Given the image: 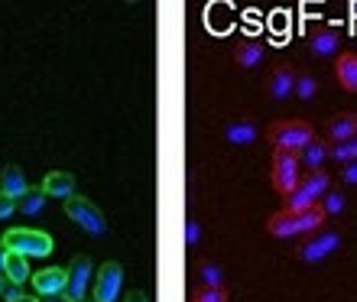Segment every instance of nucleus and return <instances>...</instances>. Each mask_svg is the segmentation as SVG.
Masks as SVG:
<instances>
[{
	"label": "nucleus",
	"mask_w": 357,
	"mask_h": 302,
	"mask_svg": "<svg viewBox=\"0 0 357 302\" xmlns=\"http://www.w3.org/2000/svg\"><path fill=\"white\" fill-rule=\"evenodd\" d=\"M325 225V211L319 205L309 208V211H302V215H292V211H276V215L266 221L273 237H296V234H312V231H319Z\"/></svg>",
	"instance_id": "obj_1"
},
{
	"label": "nucleus",
	"mask_w": 357,
	"mask_h": 302,
	"mask_svg": "<svg viewBox=\"0 0 357 302\" xmlns=\"http://www.w3.org/2000/svg\"><path fill=\"white\" fill-rule=\"evenodd\" d=\"M3 250H13L20 257H49L52 254V237L46 231H33V227H13L3 234Z\"/></svg>",
	"instance_id": "obj_2"
},
{
	"label": "nucleus",
	"mask_w": 357,
	"mask_h": 302,
	"mask_svg": "<svg viewBox=\"0 0 357 302\" xmlns=\"http://www.w3.org/2000/svg\"><path fill=\"white\" fill-rule=\"evenodd\" d=\"M266 140H270L276 150H289L299 156L302 146H309V143L315 140V133H312V127L305 121H280L266 130Z\"/></svg>",
	"instance_id": "obj_3"
},
{
	"label": "nucleus",
	"mask_w": 357,
	"mask_h": 302,
	"mask_svg": "<svg viewBox=\"0 0 357 302\" xmlns=\"http://www.w3.org/2000/svg\"><path fill=\"white\" fill-rule=\"evenodd\" d=\"M66 215L72 218L85 234H94V237L107 234V218H104L101 208L94 205L91 199H85V195H68L66 199Z\"/></svg>",
	"instance_id": "obj_4"
},
{
	"label": "nucleus",
	"mask_w": 357,
	"mask_h": 302,
	"mask_svg": "<svg viewBox=\"0 0 357 302\" xmlns=\"http://www.w3.org/2000/svg\"><path fill=\"white\" fill-rule=\"evenodd\" d=\"M91 276H94V266H91V257L88 254H78L72 257V264L66 266V299L68 302H85V293L91 286Z\"/></svg>",
	"instance_id": "obj_5"
},
{
	"label": "nucleus",
	"mask_w": 357,
	"mask_h": 302,
	"mask_svg": "<svg viewBox=\"0 0 357 302\" xmlns=\"http://www.w3.org/2000/svg\"><path fill=\"white\" fill-rule=\"evenodd\" d=\"M302 166H299V156L289 150H276V156H273V186L282 192V195H289L296 186H299L302 179Z\"/></svg>",
	"instance_id": "obj_6"
},
{
	"label": "nucleus",
	"mask_w": 357,
	"mask_h": 302,
	"mask_svg": "<svg viewBox=\"0 0 357 302\" xmlns=\"http://www.w3.org/2000/svg\"><path fill=\"white\" fill-rule=\"evenodd\" d=\"M123 286V266L117 260L101 264V270L94 273V302H114L121 296Z\"/></svg>",
	"instance_id": "obj_7"
},
{
	"label": "nucleus",
	"mask_w": 357,
	"mask_h": 302,
	"mask_svg": "<svg viewBox=\"0 0 357 302\" xmlns=\"http://www.w3.org/2000/svg\"><path fill=\"white\" fill-rule=\"evenodd\" d=\"M338 247H341V234L319 227V231H312V237L305 241V244H302L299 257L305 260V264H319V260H325L328 254H335Z\"/></svg>",
	"instance_id": "obj_8"
},
{
	"label": "nucleus",
	"mask_w": 357,
	"mask_h": 302,
	"mask_svg": "<svg viewBox=\"0 0 357 302\" xmlns=\"http://www.w3.org/2000/svg\"><path fill=\"white\" fill-rule=\"evenodd\" d=\"M29 280H33V289H36L39 296L66 293V270H62V266H46V270L33 273Z\"/></svg>",
	"instance_id": "obj_9"
},
{
	"label": "nucleus",
	"mask_w": 357,
	"mask_h": 302,
	"mask_svg": "<svg viewBox=\"0 0 357 302\" xmlns=\"http://www.w3.org/2000/svg\"><path fill=\"white\" fill-rule=\"evenodd\" d=\"M43 192H46V199H68V195H75V176L66 172V169L46 172V179H43Z\"/></svg>",
	"instance_id": "obj_10"
},
{
	"label": "nucleus",
	"mask_w": 357,
	"mask_h": 302,
	"mask_svg": "<svg viewBox=\"0 0 357 302\" xmlns=\"http://www.w3.org/2000/svg\"><path fill=\"white\" fill-rule=\"evenodd\" d=\"M331 189V179L325 169H312L305 179H299V186H296V192H302V199H309L312 205H319V199L325 195V192Z\"/></svg>",
	"instance_id": "obj_11"
},
{
	"label": "nucleus",
	"mask_w": 357,
	"mask_h": 302,
	"mask_svg": "<svg viewBox=\"0 0 357 302\" xmlns=\"http://www.w3.org/2000/svg\"><path fill=\"white\" fill-rule=\"evenodd\" d=\"M309 49H312V56H335L341 49V33L338 29H321V33H312L309 36Z\"/></svg>",
	"instance_id": "obj_12"
},
{
	"label": "nucleus",
	"mask_w": 357,
	"mask_h": 302,
	"mask_svg": "<svg viewBox=\"0 0 357 302\" xmlns=\"http://www.w3.org/2000/svg\"><path fill=\"white\" fill-rule=\"evenodd\" d=\"M26 189H29L26 176H23V169H20L17 163L3 166V176H0V192H3V195H10V199H20Z\"/></svg>",
	"instance_id": "obj_13"
},
{
	"label": "nucleus",
	"mask_w": 357,
	"mask_h": 302,
	"mask_svg": "<svg viewBox=\"0 0 357 302\" xmlns=\"http://www.w3.org/2000/svg\"><path fill=\"white\" fill-rule=\"evenodd\" d=\"M292 82H296V72H292L286 62H280V66L273 68V78H270V95L276 98V101H282V98L292 95Z\"/></svg>",
	"instance_id": "obj_14"
},
{
	"label": "nucleus",
	"mask_w": 357,
	"mask_h": 302,
	"mask_svg": "<svg viewBox=\"0 0 357 302\" xmlns=\"http://www.w3.org/2000/svg\"><path fill=\"white\" fill-rule=\"evenodd\" d=\"M3 276H7L10 283H17V286H23L29 280V260L26 257H20V254H13V250H7L3 254Z\"/></svg>",
	"instance_id": "obj_15"
},
{
	"label": "nucleus",
	"mask_w": 357,
	"mask_h": 302,
	"mask_svg": "<svg viewBox=\"0 0 357 302\" xmlns=\"http://www.w3.org/2000/svg\"><path fill=\"white\" fill-rule=\"evenodd\" d=\"M225 140L234 143V146H247V143H254L257 140L254 121H227L225 123Z\"/></svg>",
	"instance_id": "obj_16"
},
{
	"label": "nucleus",
	"mask_w": 357,
	"mask_h": 302,
	"mask_svg": "<svg viewBox=\"0 0 357 302\" xmlns=\"http://www.w3.org/2000/svg\"><path fill=\"white\" fill-rule=\"evenodd\" d=\"M354 130H357V121H354V114H351V111L335 114V117L328 121V137H331V143L354 140Z\"/></svg>",
	"instance_id": "obj_17"
},
{
	"label": "nucleus",
	"mask_w": 357,
	"mask_h": 302,
	"mask_svg": "<svg viewBox=\"0 0 357 302\" xmlns=\"http://www.w3.org/2000/svg\"><path fill=\"white\" fill-rule=\"evenodd\" d=\"M335 75H338V82L348 88V91H354L357 88V56L354 52H341L338 66H335Z\"/></svg>",
	"instance_id": "obj_18"
},
{
	"label": "nucleus",
	"mask_w": 357,
	"mask_h": 302,
	"mask_svg": "<svg viewBox=\"0 0 357 302\" xmlns=\"http://www.w3.org/2000/svg\"><path fill=\"white\" fill-rule=\"evenodd\" d=\"M46 202H49L46 192H43V189H33V186H29V189L17 199V211H23V215H39V211L46 208Z\"/></svg>",
	"instance_id": "obj_19"
},
{
	"label": "nucleus",
	"mask_w": 357,
	"mask_h": 302,
	"mask_svg": "<svg viewBox=\"0 0 357 302\" xmlns=\"http://www.w3.org/2000/svg\"><path fill=\"white\" fill-rule=\"evenodd\" d=\"M299 153H302V156H299V166L305 163L309 169H321V163L328 160V146H325L321 140H312L309 146H302Z\"/></svg>",
	"instance_id": "obj_20"
},
{
	"label": "nucleus",
	"mask_w": 357,
	"mask_h": 302,
	"mask_svg": "<svg viewBox=\"0 0 357 302\" xmlns=\"http://www.w3.org/2000/svg\"><path fill=\"white\" fill-rule=\"evenodd\" d=\"M225 13H231L227 3H211V7H208V29H215V33H227V29L234 27V20L225 17Z\"/></svg>",
	"instance_id": "obj_21"
},
{
	"label": "nucleus",
	"mask_w": 357,
	"mask_h": 302,
	"mask_svg": "<svg viewBox=\"0 0 357 302\" xmlns=\"http://www.w3.org/2000/svg\"><path fill=\"white\" fill-rule=\"evenodd\" d=\"M234 59H237V66L241 68H254L257 62L264 59V46H260V43H241L237 52H234Z\"/></svg>",
	"instance_id": "obj_22"
},
{
	"label": "nucleus",
	"mask_w": 357,
	"mask_h": 302,
	"mask_svg": "<svg viewBox=\"0 0 357 302\" xmlns=\"http://www.w3.org/2000/svg\"><path fill=\"white\" fill-rule=\"evenodd\" d=\"M198 276H202V283L211 286V289H225V273H221V266L211 264V260H198Z\"/></svg>",
	"instance_id": "obj_23"
},
{
	"label": "nucleus",
	"mask_w": 357,
	"mask_h": 302,
	"mask_svg": "<svg viewBox=\"0 0 357 302\" xmlns=\"http://www.w3.org/2000/svg\"><path fill=\"white\" fill-rule=\"evenodd\" d=\"M270 29H273L276 46H282V39L289 36V13H286V10H273L270 13Z\"/></svg>",
	"instance_id": "obj_24"
},
{
	"label": "nucleus",
	"mask_w": 357,
	"mask_h": 302,
	"mask_svg": "<svg viewBox=\"0 0 357 302\" xmlns=\"http://www.w3.org/2000/svg\"><path fill=\"white\" fill-rule=\"evenodd\" d=\"M344 205H348V199H344L341 192H331V189L319 199V208L325 211V218H328V215H341V211H344Z\"/></svg>",
	"instance_id": "obj_25"
},
{
	"label": "nucleus",
	"mask_w": 357,
	"mask_h": 302,
	"mask_svg": "<svg viewBox=\"0 0 357 302\" xmlns=\"http://www.w3.org/2000/svg\"><path fill=\"white\" fill-rule=\"evenodd\" d=\"M328 156H335L338 163H354L357 156V143L354 140H341L335 146H328Z\"/></svg>",
	"instance_id": "obj_26"
},
{
	"label": "nucleus",
	"mask_w": 357,
	"mask_h": 302,
	"mask_svg": "<svg viewBox=\"0 0 357 302\" xmlns=\"http://www.w3.org/2000/svg\"><path fill=\"white\" fill-rule=\"evenodd\" d=\"M315 88H319V82H315L312 75H305V72H302V75H296V82H292V91H296L302 101H309V98L315 95Z\"/></svg>",
	"instance_id": "obj_27"
},
{
	"label": "nucleus",
	"mask_w": 357,
	"mask_h": 302,
	"mask_svg": "<svg viewBox=\"0 0 357 302\" xmlns=\"http://www.w3.org/2000/svg\"><path fill=\"white\" fill-rule=\"evenodd\" d=\"M195 302H227L225 289H211V286H202L195 293Z\"/></svg>",
	"instance_id": "obj_28"
},
{
	"label": "nucleus",
	"mask_w": 357,
	"mask_h": 302,
	"mask_svg": "<svg viewBox=\"0 0 357 302\" xmlns=\"http://www.w3.org/2000/svg\"><path fill=\"white\" fill-rule=\"evenodd\" d=\"M198 241H202V227H198V221H192V218H188V221H185V244L195 247Z\"/></svg>",
	"instance_id": "obj_29"
},
{
	"label": "nucleus",
	"mask_w": 357,
	"mask_h": 302,
	"mask_svg": "<svg viewBox=\"0 0 357 302\" xmlns=\"http://www.w3.org/2000/svg\"><path fill=\"white\" fill-rule=\"evenodd\" d=\"M13 211H17V199H10V195H3V192H0V221H3V218H10Z\"/></svg>",
	"instance_id": "obj_30"
},
{
	"label": "nucleus",
	"mask_w": 357,
	"mask_h": 302,
	"mask_svg": "<svg viewBox=\"0 0 357 302\" xmlns=\"http://www.w3.org/2000/svg\"><path fill=\"white\" fill-rule=\"evenodd\" d=\"M0 296H3V302H17L20 296H23V289H20L17 283H7V286H3V293H0Z\"/></svg>",
	"instance_id": "obj_31"
},
{
	"label": "nucleus",
	"mask_w": 357,
	"mask_h": 302,
	"mask_svg": "<svg viewBox=\"0 0 357 302\" xmlns=\"http://www.w3.org/2000/svg\"><path fill=\"white\" fill-rule=\"evenodd\" d=\"M341 179L348 182V186H354V182H357V166H354V163H344V172H341Z\"/></svg>",
	"instance_id": "obj_32"
},
{
	"label": "nucleus",
	"mask_w": 357,
	"mask_h": 302,
	"mask_svg": "<svg viewBox=\"0 0 357 302\" xmlns=\"http://www.w3.org/2000/svg\"><path fill=\"white\" fill-rule=\"evenodd\" d=\"M123 302H150V299H146V293H143V289H130Z\"/></svg>",
	"instance_id": "obj_33"
},
{
	"label": "nucleus",
	"mask_w": 357,
	"mask_h": 302,
	"mask_svg": "<svg viewBox=\"0 0 357 302\" xmlns=\"http://www.w3.org/2000/svg\"><path fill=\"white\" fill-rule=\"evenodd\" d=\"M39 302H68L62 293H56V296H39Z\"/></svg>",
	"instance_id": "obj_34"
},
{
	"label": "nucleus",
	"mask_w": 357,
	"mask_h": 302,
	"mask_svg": "<svg viewBox=\"0 0 357 302\" xmlns=\"http://www.w3.org/2000/svg\"><path fill=\"white\" fill-rule=\"evenodd\" d=\"M3 254H7V250H3V244H0V273H3Z\"/></svg>",
	"instance_id": "obj_35"
},
{
	"label": "nucleus",
	"mask_w": 357,
	"mask_h": 302,
	"mask_svg": "<svg viewBox=\"0 0 357 302\" xmlns=\"http://www.w3.org/2000/svg\"><path fill=\"white\" fill-rule=\"evenodd\" d=\"M7 283H10V280H7L3 273H0V293H3V286H7Z\"/></svg>",
	"instance_id": "obj_36"
},
{
	"label": "nucleus",
	"mask_w": 357,
	"mask_h": 302,
	"mask_svg": "<svg viewBox=\"0 0 357 302\" xmlns=\"http://www.w3.org/2000/svg\"><path fill=\"white\" fill-rule=\"evenodd\" d=\"M17 302H39V299H29V296H20Z\"/></svg>",
	"instance_id": "obj_37"
}]
</instances>
